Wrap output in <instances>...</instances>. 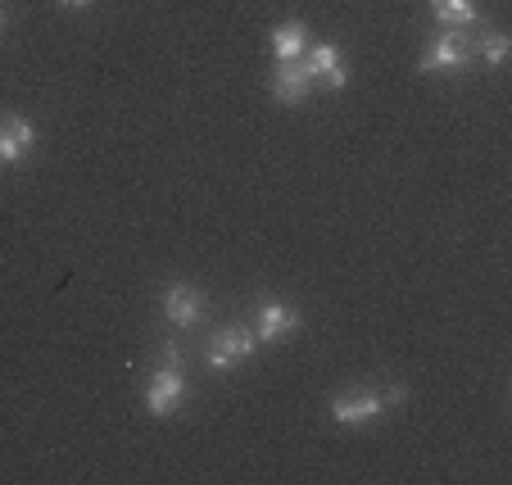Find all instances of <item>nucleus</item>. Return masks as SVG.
<instances>
[{
    "label": "nucleus",
    "mask_w": 512,
    "mask_h": 485,
    "mask_svg": "<svg viewBox=\"0 0 512 485\" xmlns=\"http://www.w3.org/2000/svg\"><path fill=\"white\" fill-rule=\"evenodd\" d=\"M472 59H476V46L467 41V32L449 28V32H435L431 46L417 59V68H422V73H458V68H467Z\"/></svg>",
    "instance_id": "obj_1"
},
{
    "label": "nucleus",
    "mask_w": 512,
    "mask_h": 485,
    "mask_svg": "<svg viewBox=\"0 0 512 485\" xmlns=\"http://www.w3.org/2000/svg\"><path fill=\"white\" fill-rule=\"evenodd\" d=\"M186 395H191V381H186L182 368H155L145 381V413L150 418H173L186 404Z\"/></svg>",
    "instance_id": "obj_2"
},
{
    "label": "nucleus",
    "mask_w": 512,
    "mask_h": 485,
    "mask_svg": "<svg viewBox=\"0 0 512 485\" xmlns=\"http://www.w3.org/2000/svg\"><path fill=\"white\" fill-rule=\"evenodd\" d=\"M381 413H386L381 390L349 386V390H340V395H331V422H336V427H368Z\"/></svg>",
    "instance_id": "obj_3"
},
{
    "label": "nucleus",
    "mask_w": 512,
    "mask_h": 485,
    "mask_svg": "<svg viewBox=\"0 0 512 485\" xmlns=\"http://www.w3.org/2000/svg\"><path fill=\"white\" fill-rule=\"evenodd\" d=\"M254 350H259V340H254V327H241V322H232V327H223L218 336L209 340V350H204V363H209L213 372H227V368H236V363L250 359Z\"/></svg>",
    "instance_id": "obj_4"
},
{
    "label": "nucleus",
    "mask_w": 512,
    "mask_h": 485,
    "mask_svg": "<svg viewBox=\"0 0 512 485\" xmlns=\"http://www.w3.org/2000/svg\"><path fill=\"white\" fill-rule=\"evenodd\" d=\"M300 68L309 73L313 87H331V91H340V87L349 82L345 55H340L336 41H322V46H309V50H304V59H300Z\"/></svg>",
    "instance_id": "obj_5"
},
{
    "label": "nucleus",
    "mask_w": 512,
    "mask_h": 485,
    "mask_svg": "<svg viewBox=\"0 0 512 485\" xmlns=\"http://www.w3.org/2000/svg\"><path fill=\"white\" fill-rule=\"evenodd\" d=\"M300 327H304L300 309H290V304H281V300H268L259 309V318H254V340H259V345H277V340L295 336Z\"/></svg>",
    "instance_id": "obj_6"
},
{
    "label": "nucleus",
    "mask_w": 512,
    "mask_h": 485,
    "mask_svg": "<svg viewBox=\"0 0 512 485\" xmlns=\"http://www.w3.org/2000/svg\"><path fill=\"white\" fill-rule=\"evenodd\" d=\"M204 291L200 286H191V282H173L164 291V318L173 322V327H200L204 322Z\"/></svg>",
    "instance_id": "obj_7"
},
{
    "label": "nucleus",
    "mask_w": 512,
    "mask_h": 485,
    "mask_svg": "<svg viewBox=\"0 0 512 485\" xmlns=\"http://www.w3.org/2000/svg\"><path fill=\"white\" fill-rule=\"evenodd\" d=\"M32 146H37V127H32L28 118H19V114L0 118V168H10V164H19V159H28Z\"/></svg>",
    "instance_id": "obj_8"
},
{
    "label": "nucleus",
    "mask_w": 512,
    "mask_h": 485,
    "mask_svg": "<svg viewBox=\"0 0 512 485\" xmlns=\"http://www.w3.org/2000/svg\"><path fill=\"white\" fill-rule=\"evenodd\" d=\"M309 96H313L309 73L300 64H277V73H272V100L277 105H304Z\"/></svg>",
    "instance_id": "obj_9"
},
{
    "label": "nucleus",
    "mask_w": 512,
    "mask_h": 485,
    "mask_svg": "<svg viewBox=\"0 0 512 485\" xmlns=\"http://www.w3.org/2000/svg\"><path fill=\"white\" fill-rule=\"evenodd\" d=\"M304 50H309V28L300 19L272 28V55H277V64H300Z\"/></svg>",
    "instance_id": "obj_10"
},
{
    "label": "nucleus",
    "mask_w": 512,
    "mask_h": 485,
    "mask_svg": "<svg viewBox=\"0 0 512 485\" xmlns=\"http://www.w3.org/2000/svg\"><path fill=\"white\" fill-rule=\"evenodd\" d=\"M431 14L445 28H467V23H476V0H431Z\"/></svg>",
    "instance_id": "obj_11"
},
{
    "label": "nucleus",
    "mask_w": 512,
    "mask_h": 485,
    "mask_svg": "<svg viewBox=\"0 0 512 485\" xmlns=\"http://www.w3.org/2000/svg\"><path fill=\"white\" fill-rule=\"evenodd\" d=\"M508 46H512L508 32H485V37H481V59L490 68H499L503 59H508Z\"/></svg>",
    "instance_id": "obj_12"
},
{
    "label": "nucleus",
    "mask_w": 512,
    "mask_h": 485,
    "mask_svg": "<svg viewBox=\"0 0 512 485\" xmlns=\"http://www.w3.org/2000/svg\"><path fill=\"white\" fill-rule=\"evenodd\" d=\"M186 363V350L177 345V340H168V345H159V368H182Z\"/></svg>",
    "instance_id": "obj_13"
},
{
    "label": "nucleus",
    "mask_w": 512,
    "mask_h": 485,
    "mask_svg": "<svg viewBox=\"0 0 512 485\" xmlns=\"http://www.w3.org/2000/svg\"><path fill=\"white\" fill-rule=\"evenodd\" d=\"M381 404H386V408L408 404V390H404V386H386V390H381Z\"/></svg>",
    "instance_id": "obj_14"
},
{
    "label": "nucleus",
    "mask_w": 512,
    "mask_h": 485,
    "mask_svg": "<svg viewBox=\"0 0 512 485\" xmlns=\"http://www.w3.org/2000/svg\"><path fill=\"white\" fill-rule=\"evenodd\" d=\"M59 5H68V10H82V5H91V0H59Z\"/></svg>",
    "instance_id": "obj_15"
},
{
    "label": "nucleus",
    "mask_w": 512,
    "mask_h": 485,
    "mask_svg": "<svg viewBox=\"0 0 512 485\" xmlns=\"http://www.w3.org/2000/svg\"><path fill=\"white\" fill-rule=\"evenodd\" d=\"M0 23H5V14H0Z\"/></svg>",
    "instance_id": "obj_16"
}]
</instances>
